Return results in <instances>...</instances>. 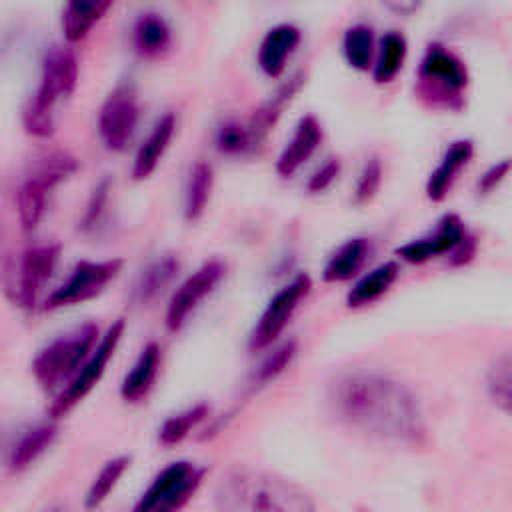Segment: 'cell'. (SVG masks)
<instances>
[{
	"label": "cell",
	"instance_id": "cell-1",
	"mask_svg": "<svg viewBox=\"0 0 512 512\" xmlns=\"http://www.w3.org/2000/svg\"><path fill=\"white\" fill-rule=\"evenodd\" d=\"M330 404L342 422L380 440L418 444L424 434L418 402L388 376L346 374L334 382Z\"/></svg>",
	"mask_w": 512,
	"mask_h": 512
},
{
	"label": "cell",
	"instance_id": "cell-2",
	"mask_svg": "<svg viewBox=\"0 0 512 512\" xmlns=\"http://www.w3.org/2000/svg\"><path fill=\"white\" fill-rule=\"evenodd\" d=\"M216 506L248 512H306L314 510L310 496L292 482L250 468H234L216 486Z\"/></svg>",
	"mask_w": 512,
	"mask_h": 512
},
{
	"label": "cell",
	"instance_id": "cell-3",
	"mask_svg": "<svg viewBox=\"0 0 512 512\" xmlns=\"http://www.w3.org/2000/svg\"><path fill=\"white\" fill-rule=\"evenodd\" d=\"M468 88L466 64L446 46L430 44L420 60L416 92L432 108L460 110Z\"/></svg>",
	"mask_w": 512,
	"mask_h": 512
},
{
	"label": "cell",
	"instance_id": "cell-4",
	"mask_svg": "<svg viewBox=\"0 0 512 512\" xmlns=\"http://www.w3.org/2000/svg\"><path fill=\"white\" fill-rule=\"evenodd\" d=\"M96 336V324L86 322L46 344L32 360V374L36 382L44 390H54L60 384L70 382L92 354Z\"/></svg>",
	"mask_w": 512,
	"mask_h": 512
},
{
	"label": "cell",
	"instance_id": "cell-5",
	"mask_svg": "<svg viewBox=\"0 0 512 512\" xmlns=\"http://www.w3.org/2000/svg\"><path fill=\"white\" fill-rule=\"evenodd\" d=\"M60 256L58 244H42L6 256L2 266V284L6 298L22 308H34L42 286L50 280Z\"/></svg>",
	"mask_w": 512,
	"mask_h": 512
},
{
	"label": "cell",
	"instance_id": "cell-6",
	"mask_svg": "<svg viewBox=\"0 0 512 512\" xmlns=\"http://www.w3.org/2000/svg\"><path fill=\"white\" fill-rule=\"evenodd\" d=\"M204 470L192 462L178 460L168 464L136 502V512H172L182 508L198 490Z\"/></svg>",
	"mask_w": 512,
	"mask_h": 512
},
{
	"label": "cell",
	"instance_id": "cell-7",
	"mask_svg": "<svg viewBox=\"0 0 512 512\" xmlns=\"http://www.w3.org/2000/svg\"><path fill=\"white\" fill-rule=\"evenodd\" d=\"M124 332V318H118L102 336L98 346L92 350L88 360L82 364V368L76 372V376L66 384V388L56 396V400L50 406V416L54 420L66 416L76 404L84 400V396L98 384L102 378L106 364L114 356V350L122 338Z\"/></svg>",
	"mask_w": 512,
	"mask_h": 512
},
{
	"label": "cell",
	"instance_id": "cell-8",
	"mask_svg": "<svg viewBox=\"0 0 512 512\" xmlns=\"http://www.w3.org/2000/svg\"><path fill=\"white\" fill-rule=\"evenodd\" d=\"M472 250L474 244L462 220L456 214H448L438 222L432 234L402 244L396 254L412 264H420L442 254H452L454 262H464L470 258Z\"/></svg>",
	"mask_w": 512,
	"mask_h": 512
},
{
	"label": "cell",
	"instance_id": "cell-9",
	"mask_svg": "<svg viewBox=\"0 0 512 512\" xmlns=\"http://www.w3.org/2000/svg\"><path fill=\"white\" fill-rule=\"evenodd\" d=\"M122 268V260L120 258H110V260H80L70 276L66 278L64 284H60L48 298L44 308L46 310H56V308H64V306H72V304H82L90 298H94L96 294H100L104 290V286L118 276Z\"/></svg>",
	"mask_w": 512,
	"mask_h": 512
},
{
	"label": "cell",
	"instance_id": "cell-10",
	"mask_svg": "<svg viewBox=\"0 0 512 512\" xmlns=\"http://www.w3.org/2000/svg\"><path fill=\"white\" fill-rule=\"evenodd\" d=\"M138 124V100L130 84H118L98 114V132L108 150L120 152L132 140Z\"/></svg>",
	"mask_w": 512,
	"mask_h": 512
},
{
	"label": "cell",
	"instance_id": "cell-11",
	"mask_svg": "<svg viewBox=\"0 0 512 512\" xmlns=\"http://www.w3.org/2000/svg\"><path fill=\"white\" fill-rule=\"evenodd\" d=\"M310 290V278L306 274H298L292 282L282 286L266 304L264 312L260 314L250 338L248 348L252 352L268 348L284 330L288 324L292 312L296 310L298 302L308 294Z\"/></svg>",
	"mask_w": 512,
	"mask_h": 512
},
{
	"label": "cell",
	"instance_id": "cell-12",
	"mask_svg": "<svg viewBox=\"0 0 512 512\" xmlns=\"http://www.w3.org/2000/svg\"><path fill=\"white\" fill-rule=\"evenodd\" d=\"M226 266L220 260H208L198 270H194L172 294L168 310H166V326L176 332L184 326L188 316L196 310V306L214 290V286L222 280Z\"/></svg>",
	"mask_w": 512,
	"mask_h": 512
},
{
	"label": "cell",
	"instance_id": "cell-13",
	"mask_svg": "<svg viewBox=\"0 0 512 512\" xmlns=\"http://www.w3.org/2000/svg\"><path fill=\"white\" fill-rule=\"evenodd\" d=\"M78 84V60L76 54L62 44L48 48L42 58V72H40V86L38 92L58 102L74 92Z\"/></svg>",
	"mask_w": 512,
	"mask_h": 512
},
{
	"label": "cell",
	"instance_id": "cell-14",
	"mask_svg": "<svg viewBox=\"0 0 512 512\" xmlns=\"http://www.w3.org/2000/svg\"><path fill=\"white\" fill-rule=\"evenodd\" d=\"M322 142V126L316 116L306 114L294 126V132L286 146L282 148L276 160V172L284 178H290L298 172V168L316 152Z\"/></svg>",
	"mask_w": 512,
	"mask_h": 512
},
{
	"label": "cell",
	"instance_id": "cell-15",
	"mask_svg": "<svg viewBox=\"0 0 512 512\" xmlns=\"http://www.w3.org/2000/svg\"><path fill=\"white\" fill-rule=\"evenodd\" d=\"M300 38H302V32L294 24L284 22V24L272 26L264 34L258 48L260 70L270 78H278L286 68V60L292 56V52L300 44Z\"/></svg>",
	"mask_w": 512,
	"mask_h": 512
},
{
	"label": "cell",
	"instance_id": "cell-16",
	"mask_svg": "<svg viewBox=\"0 0 512 512\" xmlns=\"http://www.w3.org/2000/svg\"><path fill=\"white\" fill-rule=\"evenodd\" d=\"M306 82V76L302 72L294 74L290 80H286L250 118L248 132H250V140H252V148L258 146L260 142H264V138L268 136V132L276 126L278 118L282 116L284 108L292 102V98L298 94V90L302 88V84Z\"/></svg>",
	"mask_w": 512,
	"mask_h": 512
},
{
	"label": "cell",
	"instance_id": "cell-17",
	"mask_svg": "<svg viewBox=\"0 0 512 512\" xmlns=\"http://www.w3.org/2000/svg\"><path fill=\"white\" fill-rule=\"evenodd\" d=\"M472 154L474 144L470 140H456L446 148L440 164L430 172L426 180V196L432 202H440L446 198L448 190L456 180V174L470 162Z\"/></svg>",
	"mask_w": 512,
	"mask_h": 512
},
{
	"label": "cell",
	"instance_id": "cell-18",
	"mask_svg": "<svg viewBox=\"0 0 512 512\" xmlns=\"http://www.w3.org/2000/svg\"><path fill=\"white\" fill-rule=\"evenodd\" d=\"M176 130V118L172 112H166L150 130L148 138L140 144L134 164H132V178L134 180H146L162 160L164 152L170 146V140Z\"/></svg>",
	"mask_w": 512,
	"mask_h": 512
},
{
	"label": "cell",
	"instance_id": "cell-19",
	"mask_svg": "<svg viewBox=\"0 0 512 512\" xmlns=\"http://www.w3.org/2000/svg\"><path fill=\"white\" fill-rule=\"evenodd\" d=\"M158 368H160V346L156 342H150L142 348L134 366L130 368V372L124 376L120 384L122 400L128 404L142 402L156 380Z\"/></svg>",
	"mask_w": 512,
	"mask_h": 512
},
{
	"label": "cell",
	"instance_id": "cell-20",
	"mask_svg": "<svg viewBox=\"0 0 512 512\" xmlns=\"http://www.w3.org/2000/svg\"><path fill=\"white\" fill-rule=\"evenodd\" d=\"M58 434V426L54 422L38 424L30 430H26L10 448L8 452V470L10 472H22L30 464L36 462V458L46 452L54 438Z\"/></svg>",
	"mask_w": 512,
	"mask_h": 512
},
{
	"label": "cell",
	"instance_id": "cell-21",
	"mask_svg": "<svg viewBox=\"0 0 512 512\" xmlns=\"http://www.w3.org/2000/svg\"><path fill=\"white\" fill-rule=\"evenodd\" d=\"M114 0H66L62 8V32L68 42L82 40L108 12Z\"/></svg>",
	"mask_w": 512,
	"mask_h": 512
},
{
	"label": "cell",
	"instance_id": "cell-22",
	"mask_svg": "<svg viewBox=\"0 0 512 512\" xmlns=\"http://www.w3.org/2000/svg\"><path fill=\"white\" fill-rule=\"evenodd\" d=\"M172 42V30L168 22L156 14L146 12L134 24V48L144 58H156L168 50Z\"/></svg>",
	"mask_w": 512,
	"mask_h": 512
},
{
	"label": "cell",
	"instance_id": "cell-23",
	"mask_svg": "<svg viewBox=\"0 0 512 512\" xmlns=\"http://www.w3.org/2000/svg\"><path fill=\"white\" fill-rule=\"evenodd\" d=\"M408 54V42L404 38V34L390 30L380 38L378 44V54H376V62L374 66V80L378 84H388L396 78V74L402 70L404 60Z\"/></svg>",
	"mask_w": 512,
	"mask_h": 512
},
{
	"label": "cell",
	"instance_id": "cell-24",
	"mask_svg": "<svg viewBox=\"0 0 512 512\" xmlns=\"http://www.w3.org/2000/svg\"><path fill=\"white\" fill-rule=\"evenodd\" d=\"M368 252V242L364 238H350L336 248L324 266L326 282H344L350 280L362 266Z\"/></svg>",
	"mask_w": 512,
	"mask_h": 512
},
{
	"label": "cell",
	"instance_id": "cell-25",
	"mask_svg": "<svg viewBox=\"0 0 512 512\" xmlns=\"http://www.w3.org/2000/svg\"><path fill=\"white\" fill-rule=\"evenodd\" d=\"M398 276V264L396 262H384L380 266H376L374 270H370L366 276H362L352 290L346 296L348 306L358 308V306H366L370 302H374L376 298H380L396 280Z\"/></svg>",
	"mask_w": 512,
	"mask_h": 512
},
{
	"label": "cell",
	"instance_id": "cell-26",
	"mask_svg": "<svg viewBox=\"0 0 512 512\" xmlns=\"http://www.w3.org/2000/svg\"><path fill=\"white\" fill-rule=\"evenodd\" d=\"M48 188L36 180L34 176H28L16 190V210L18 220L24 230H34L40 220L46 214L48 204Z\"/></svg>",
	"mask_w": 512,
	"mask_h": 512
},
{
	"label": "cell",
	"instance_id": "cell-27",
	"mask_svg": "<svg viewBox=\"0 0 512 512\" xmlns=\"http://www.w3.org/2000/svg\"><path fill=\"white\" fill-rule=\"evenodd\" d=\"M178 268H180L178 258L172 254L154 260L138 278L134 286V300L138 304H148L150 300H154L170 284Z\"/></svg>",
	"mask_w": 512,
	"mask_h": 512
},
{
	"label": "cell",
	"instance_id": "cell-28",
	"mask_svg": "<svg viewBox=\"0 0 512 512\" xmlns=\"http://www.w3.org/2000/svg\"><path fill=\"white\" fill-rule=\"evenodd\" d=\"M212 186H214L212 166L202 160L196 162L190 170V178H188V186H186V198H184L186 220L194 222L204 214V210L210 202Z\"/></svg>",
	"mask_w": 512,
	"mask_h": 512
},
{
	"label": "cell",
	"instance_id": "cell-29",
	"mask_svg": "<svg viewBox=\"0 0 512 512\" xmlns=\"http://www.w3.org/2000/svg\"><path fill=\"white\" fill-rule=\"evenodd\" d=\"M342 52L354 70H368L374 58V32L368 24H354L344 32Z\"/></svg>",
	"mask_w": 512,
	"mask_h": 512
},
{
	"label": "cell",
	"instance_id": "cell-30",
	"mask_svg": "<svg viewBox=\"0 0 512 512\" xmlns=\"http://www.w3.org/2000/svg\"><path fill=\"white\" fill-rule=\"evenodd\" d=\"M54 100L34 92L22 108V126L34 138H50L54 132Z\"/></svg>",
	"mask_w": 512,
	"mask_h": 512
},
{
	"label": "cell",
	"instance_id": "cell-31",
	"mask_svg": "<svg viewBox=\"0 0 512 512\" xmlns=\"http://www.w3.org/2000/svg\"><path fill=\"white\" fill-rule=\"evenodd\" d=\"M210 414L208 404H194L192 408L166 418L158 430V442L162 446H176L182 442L192 428H196Z\"/></svg>",
	"mask_w": 512,
	"mask_h": 512
},
{
	"label": "cell",
	"instance_id": "cell-32",
	"mask_svg": "<svg viewBox=\"0 0 512 512\" xmlns=\"http://www.w3.org/2000/svg\"><path fill=\"white\" fill-rule=\"evenodd\" d=\"M486 388L492 402L512 414V354H504L492 362L486 376Z\"/></svg>",
	"mask_w": 512,
	"mask_h": 512
},
{
	"label": "cell",
	"instance_id": "cell-33",
	"mask_svg": "<svg viewBox=\"0 0 512 512\" xmlns=\"http://www.w3.org/2000/svg\"><path fill=\"white\" fill-rule=\"evenodd\" d=\"M130 466V458L128 456H118V458H112L108 460L100 472L96 474V478L92 480L88 492H86V498H84V504L86 508H96L100 506L108 494L114 490V486L118 484L120 476L126 472V468Z\"/></svg>",
	"mask_w": 512,
	"mask_h": 512
},
{
	"label": "cell",
	"instance_id": "cell-34",
	"mask_svg": "<svg viewBox=\"0 0 512 512\" xmlns=\"http://www.w3.org/2000/svg\"><path fill=\"white\" fill-rule=\"evenodd\" d=\"M78 168V160L64 150H56L46 154L34 168L32 176L36 180H40L48 190H52L54 186H58L60 182H64L66 178H70Z\"/></svg>",
	"mask_w": 512,
	"mask_h": 512
},
{
	"label": "cell",
	"instance_id": "cell-35",
	"mask_svg": "<svg viewBox=\"0 0 512 512\" xmlns=\"http://www.w3.org/2000/svg\"><path fill=\"white\" fill-rule=\"evenodd\" d=\"M296 356V342L288 340L282 346H278L256 370L254 374V386H264L272 382L276 376H280Z\"/></svg>",
	"mask_w": 512,
	"mask_h": 512
},
{
	"label": "cell",
	"instance_id": "cell-36",
	"mask_svg": "<svg viewBox=\"0 0 512 512\" xmlns=\"http://www.w3.org/2000/svg\"><path fill=\"white\" fill-rule=\"evenodd\" d=\"M216 148L222 154H240V152L252 148L248 126H244L236 120L224 122L216 132Z\"/></svg>",
	"mask_w": 512,
	"mask_h": 512
},
{
	"label": "cell",
	"instance_id": "cell-37",
	"mask_svg": "<svg viewBox=\"0 0 512 512\" xmlns=\"http://www.w3.org/2000/svg\"><path fill=\"white\" fill-rule=\"evenodd\" d=\"M380 182H382V164H380L378 158H370L364 164V168H362V172H360V176L356 180L354 202L356 204L370 202L376 196V192L380 188Z\"/></svg>",
	"mask_w": 512,
	"mask_h": 512
},
{
	"label": "cell",
	"instance_id": "cell-38",
	"mask_svg": "<svg viewBox=\"0 0 512 512\" xmlns=\"http://www.w3.org/2000/svg\"><path fill=\"white\" fill-rule=\"evenodd\" d=\"M108 190H110L108 180H104L100 186H96V190H94V194H92V198L88 202V208L84 212V218H82V228L84 230L94 228V224L98 222V218H100V214L104 210V204L108 200Z\"/></svg>",
	"mask_w": 512,
	"mask_h": 512
},
{
	"label": "cell",
	"instance_id": "cell-39",
	"mask_svg": "<svg viewBox=\"0 0 512 512\" xmlns=\"http://www.w3.org/2000/svg\"><path fill=\"white\" fill-rule=\"evenodd\" d=\"M340 174V162L336 158H330L324 162L308 180V190L310 192H324Z\"/></svg>",
	"mask_w": 512,
	"mask_h": 512
},
{
	"label": "cell",
	"instance_id": "cell-40",
	"mask_svg": "<svg viewBox=\"0 0 512 512\" xmlns=\"http://www.w3.org/2000/svg\"><path fill=\"white\" fill-rule=\"evenodd\" d=\"M510 170H512V160H510V158L492 164V166L480 176V180H478V192H482V194L492 192V190L508 176Z\"/></svg>",
	"mask_w": 512,
	"mask_h": 512
},
{
	"label": "cell",
	"instance_id": "cell-41",
	"mask_svg": "<svg viewBox=\"0 0 512 512\" xmlns=\"http://www.w3.org/2000/svg\"><path fill=\"white\" fill-rule=\"evenodd\" d=\"M382 4L396 16H412L420 10L424 0H382Z\"/></svg>",
	"mask_w": 512,
	"mask_h": 512
}]
</instances>
